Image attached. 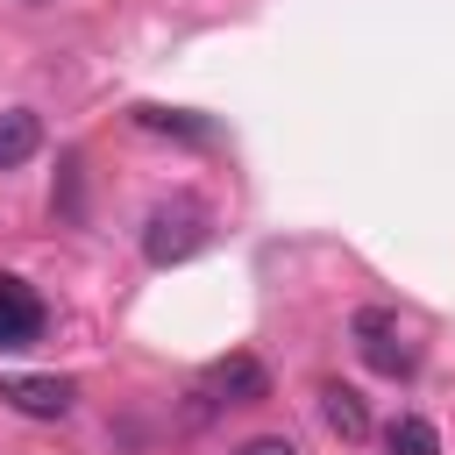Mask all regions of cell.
<instances>
[{
  "instance_id": "cell-6",
  "label": "cell",
  "mask_w": 455,
  "mask_h": 455,
  "mask_svg": "<svg viewBox=\"0 0 455 455\" xmlns=\"http://www.w3.org/2000/svg\"><path fill=\"white\" fill-rule=\"evenodd\" d=\"M320 419H327V434H341V441H370V405H363V391L355 384H320Z\"/></svg>"
},
{
  "instance_id": "cell-7",
  "label": "cell",
  "mask_w": 455,
  "mask_h": 455,
  "mask_svg": "<svg viewBox=\"0 0 455 455\" xmlns=\"http://www.w3.org/2000/svg\"><path fill=\"white\" fill-rule=\"evenodd\" d=\"M43 149V121L28 107H0V171H21Z\"/></svg>"
},
{
  "instance_id": "cell-1",
  "label": "cell",
  "mask_w": 455,
  "mask_h": 455,
  "mask_svg": "<svg viewBox=\"0 0 455 455\" xmlns=\"http://www.w3.org/2000/svg\"><path fill=\"white\" fill-rule=\"evenodd\" d=\"M348 334H355V355H363L377 377H412V370H419V341L405 334V320H398V313L363 306V313L348 320Z\"/></svg>"
},
{
  "instance_id": "cell-9",
  "label": "cell",
  "mask_w": 455,
  "mask_h": 455,
  "mask_svg": "<svg viewBox=\"0 0 455 455\" xmlns=\"http://www.w3.org/2000/svg\"><path fill=\"white\" fill-rule=\"evenodd\" d=\"M135 121H142V128H156V135H185V142H206V135H213V128H206V121H192L185 107H135Z\"/></svg>"
},
{
  "instance_id": "cell-5",
  "label": "cell",
  "mask_w": 455,
  "mask_h": 455,
  "mask_svg": "<svg viewBox=\"0 0 455 455\" xmlns=\"http://www.w3.org/2000/svg\"><path fill=\"white\" fill-rule=\"evenodd\" d=\"M43 299H36V284L28 277H14V270H0V348H28L36 334H43Z\"/></svg>"
},
{
  "instance_id": "cell-2",
  "label": "cell",
  "mask_w": 455,
  "mask_h": 455,
  "mask_svg": "<svg viewBox=\"0 0 455 455\" xmlns=\"http://www.w3.org/2000/svg\"><path fill=\"white\" fill-rule=\"evenodd\" d=\"M199 242H206V206H192V199H164V206L142 220V256H149L156 270L185 263Z\"/></svg>"
},
{
  "instance_id": "cell-4",
  "label": "cell",
  "mask_w": 455,
  "mask_h": 455,
  "mask_svg": "<svg viewBox=\"0 0 455 455\" xmlns=\"http://www.w3.org/2000/svg\"><path fill=\"white\" fill-rule=\"evenodd\" d=\"M0 405H14L21 419H64L78 405V384L43 377V370H14V377H0Z\"/></svg>"
},
{
  "instance_id": "cell-10",
  "label": "cell",
  "mask_w": 455,
  "mask_h": 455,
  "mask_svg": "<svg viewBox=\"0 0 455 455\" xmlns=\"http://www.w3.org/2000/svg\"><path fill=\"white\" fill-rule=\"evenodd\" d=\"M235 455H299V441H284V434H256V441H242Z\"/></svg>"
},
{
  "instance_id": "cell-3",
  "label": "cell",
  "mask_w": 455,
  "mask_h": 455,
  "mask_svg": "<svg viewBox=\"0 0 455 455\" xmlns=\"http://www.w3.org/2000/svg\"><path fill=\"white\" fill-rule=\"evenodd\" d=\"M192 398H199L192 419H206V412H220V405H256V398H270V370H263L256 355H228V363H213V370L199 377Z\"/></svg>"
},
{
  "instance_id": "cell-8",
  "label": "cell",
  "mask_w": 455,
  "mask_h": 455,
  "mask_svg": "<svg viewBox=\"0 0 455 455\" xmlns=\"http://www.w3.org/2000/svg\"><path fill=\"white\" fill-rule=\"evenodd\" d=\"M384 455H441V434H434V419H419V412H398V419L384 427Z\"/></svg>"
}]
</instances>
